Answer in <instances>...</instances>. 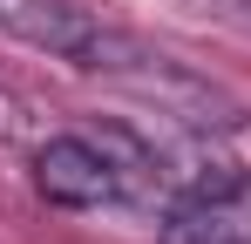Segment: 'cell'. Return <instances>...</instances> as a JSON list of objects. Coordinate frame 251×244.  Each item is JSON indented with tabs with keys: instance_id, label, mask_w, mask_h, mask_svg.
<instances>
[{
	"instance_id": "cell-1",
	"label": "cell",
	"mask_w": 251,
	"mask_h": 244,
	"mask_svg": "<svg viewBox=\"0 0 251 244\" xmlns=\"http://www.w3.org/2000/svg\"><path fill=\"white\" fill-rule=\"evenodd\" d=\"M82 68L102 75V81H116L123 95H136L143 109H156L176 129H197V136H238L245 129V102L231 88H217L190 61H176V54H163V48H150V41H136V34L102 27Z\"/></svg>"
},
{
	"instance_id": "cell-2",
	"label": "cell",
	"mask_w": 251,
	"mask_h": 244,
	"mask_svg": "<svg viewBox=\"0 0 251 244\" xmlns=\"http://www.w3.org/2000/svg\"><path fill=\"white\" fill-rule=\"evenodd\" d=\"M34 190L61 210H109V203H136L129 197V170L109 149L102 136H48L34 149Z\"/></svg>"
},
{
	"instance_id": "cell-3",
	"label": "cell",
	"mask_w": 251,
	"mask_h": 244,
	"mask_svg": "<svg viewBox=\"0 0 251 244\" xmlns=\"http://www.w3.org/2000/svg\"><path fill=\"white\" fill-rule=\"evenodd\" d=\"M0 34L27 41V48H41L54 61H75L82 68L95 34H102V21L75 7V0H0Z\"/></svg>"
},
{
	"instance_id": "cell-4",
	"label": "cell",
	"mask_w": 251,
	"mask_h": 244,
	"mask_svg": "<svg viewBox=\"0 0 251 244\" xmlns=\"http://www.w3.org/2000/svg\"><path fill=\"white\" fill-rule=\"evenodd\" d=\"M163 244H251V190L238 197H183L156 224Z\"/></svg>"
}]
</instances>
